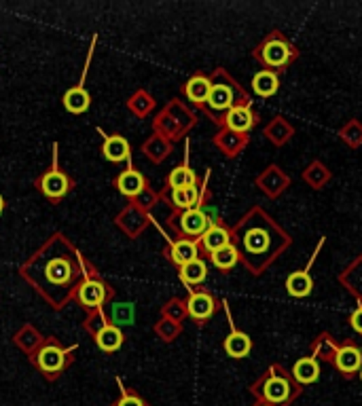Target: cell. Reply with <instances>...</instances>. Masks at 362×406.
<instances>
[{
    "mask_svg": "<svg viewBox=\"0 0 362 406\" xmlns=\"http://www.w3.org/2000/svg\"><path fill=\"white\" fill-rule=\"evenodd\" d=\"M64 360H66V351L60 349L58 345H45L39 356H36V362L41 366L43 372H58L64 368Z\"/></svg>",
    "mask_w": 362,
    "mask_h": 406,
    "instance_id": "9a60e30c",
    "label": "cell"
},
{
    "mask_svg": "<svg viewBox=\"0 0 362 406\" xmlns=\"http://www.w3.org/2000/svg\"><path fill=\"white\" fill-rule=\"evenodd\" d=\"M210 91H212V83H210V79L203 76V74H195V76L189 79V83L185 85L187 97H189L191 102H195V104H206Z\"/></svg>",
    "mask_w": 362,
    "mask_h": 406,
    "instance_id": "44dd1931",
    "label": "cell"
},
{
    "mask_svg": "<svg viewBox=\"0 0 362 406\" xmlns=\"http://www.w3.org/2000/svg\"><path fill=\"white\" fill-rule=\"evenodd\" d=\"M180 280L187 286H199L208 280V262L203 258H197L185 266H180Z\"/></svg>",
    "mask_w": 362,
    "mask_h": 406,
    "instance_id": "e0dca14e",
    "label": "cell"
},
{
    "mask_svg": "<svg viewBox=\"0 0 362 406\" xmlns=\"http://www.w3.org/2000/svg\"><path fill=\"white\" fill-rule=\"evenodd\" d=\"M216 309H218V303H216V299L210 295V292H206V290H197V292H191V297H189V301H187V311H189V316L195 320V322H206V320H210L214 313H216Z\"/></svg>",
    "mask_w": 362,
    "mask_h": 406,
    "instance_id": "8992f818",
    "label": "cell"
},
{
    "mask_svg": "<svg viewBox=\"0 0 362 406\" xmlns=\"http://www.w3.org/2000/svg\"><path fill=\"white\" fill-rule=\"evenodd\" d=\"M168 184H170L172 191L187 189V187H197V174L189 168V157H185L182 165L172 170V174L168 176Z\"/></svg>",
    "mask_w": 362,
    "mask_h": 406,
    "instance_id": "7402d4cb",
    "label": "cell"
},
{
    "mask_svg": "<svg viewBox=\"0 0 362 406\" xmlns=\"http://www.w3.org/2000/svg\"><path fill=\"white\" fill-rule=\"evenodd\" d=\"M89 104H91V97H89V93H87V89H85L83 85L66 91V95H64V106H66V110L72 112V114L85 112V110L89 108Z\"/></svg>",
    "mask_w": 362,
    "mask_h": 406,
    "instance_id": "cb8c5ba5",
    "label": "cell"
},
{
    "mask_svg": "<svg viewBox=\"0 0 362 406\" xmlns=\"http://www.w3.org/2000/svg\"><path fill=\"white\" fill-rule=\"evenodd\" d=\"M261 389H255L267 404H272V406H282V404H286V402H290L293 400V395L297 393V387L293 385V381L282 372V368L278 366H274L272 368V372L261 381V385H259Z\"/></svg>",
    "mask_w": 362,
    "mask_h": 406,
    "instance_id": "3957f363",
    "label": "cell"
},
{
    "mask_svg": "<svg viewBox=\"0 0 362 406\" xmlns=\"http://www.w3.org/2000/svg\"><path fill=\"white\" fill-rule=\"evenodd\" d=\"M199 199H201V191L199 184L197 187H187V189H176L172 191V203L176 208H180L182 212L199 208Z\"/></svg>",
    "mask_w": 362,
    "mask_h": 406,
    "instance_id": "d4e9b609",
    "label": "cell"
},
{
    "mask_svg": "<svg viewBox=\"0 0 362 406\" xmlns=\"http://www.w3.org/2000/svg\"><path fill=\"white\" fill-rule=\"evenodd\" d=\"M239 241L244 243V248H246V252H250V254H261V252H265L267 248H269V235L263 231V229H250L248 233H244L239 237Z\"/></svg>",
    "mask_w": 362,
    "mask_h": 406,
    "instance_id": "484cf974",
    "label": "cell"
},
{
    "mask_svg": "<svg viewBox=\"0 0 362 406\" xmlns=\"http://www.w3.org/2000/svg\"><path fill=\"white\" fill-rule=\"evenodd\" d=\"M102 151H104V157L112 163L130 161V155H132L130 142L123 138V135H106Z\"/></svg>",
    "mask_w": 362,
    "mask_h": 406,
    "instance_id": "4fadbf2b",
    "label": "cell"
},
{
    "mask_svg": "<svg viewBox=\"0 0 362 406\" xmlns=\"http://www.w3.org/2000/svg\"><path fill=\"white\" fill-rule=\"evenodd\" d=\"M210 262H212L218 271H224V273H227V271H231V269L239 262V250H237V245H235V243H229V245L212 252V254H210Z\"/></svg>",
    "mask_w": 362,
    "mask_h": 406,
    "instance_id": "603a6c76",
    "label": "cell"
},
{
    "mask_svg": "<svg viewBox=\"0 0 362 406\" xmlns=\"http://www.w3.org/2000/svg\"><path fill=\"white\" fill-rule=\"evenodd\" d=\"M248 102L250 97L246 95V91H241L235 83L229 81V83H214L203 106L214 116V121H222L231 108L239 104H248Z\"/></svg>",
    "mask_w": 362,
    "mask_h": 406,
    "instance_id": "7a4b0ae2",
    "label": "cell"
},
{
    "mask_svg": "<svg viewBox=\"0 0 362 406\" xmlns=\"http://www.w3.org/2000/svg\"><path fill=\"white\" fill-rule=\"evenodd\" d=\"M68 189H70V180L58 170L55 159H53V170L47 172V174L41 178V191H43V195L49 197V199H60V197H64V195L68 193Z\"/></svg>",
    "mask_w": 362,
    "mask_h": 406,
    "instance_id": "ba28073f",
    "label": "cell"
},
{
    "mask_svg": "<svg viewBox=\"0 0 362 406\" xmlns=\"http://www.w3.org/2000/svg\"><path fill=\"white\" fill-rule=\"evenodd\" d=\"M293 377L301 383V385H309L316 383L320 379V364L316 358H301L295 366H293Z\"/></svg>",
    "mask_w": 362,
    "mask_h": 406,
    "instance_id": "d6986e66",
    "label": "cell"
},
{
    "mask_svg": "<svg viewBox=\"0 0 362 406\" xmlns=\"http://www.w3.org/2000/svg\"><path fill=\"white\" fill-rule=\"evenodd\" d=\"M199 250H201L199 241L182 237V239H176V241L170 243V258H172L174 264L185 266V264H189V262L199 258Z\"/></svg>",
    "mask_w": 362,
    "mask_h": 406,
    "instance_id": "30bf717a",
    "label": "cell"
},
{
    "mask_svg": "<svg viewBox=\"0 0 362 406\" xmlns=\"http://www.w3.org/2000/svg\"><path fill=\"white\" fill-rule=\"evenodd\" d=\"M360 381H362V368H360Z\"/></svg>",
    "mask_w": 362,
    "mask_h": 406,
    "instance_id": "1f68e13d",
    "label": "cell"
},
{
    "mask_svg": "<svg viewBox=\"0 0 362 406\" xmlns=\"http://www.w3.org/2000/svg\"><path fill=\"white\" fill-rule=\"evenodd\" d=\"M47 276H49V280H51V282H55V284H64V282H68V280H70V276H72V266H70V262H68V260L58 258V260H53V262L49 264Z\"/></svg>",
    "mask_w": 362,
    "mask_h": 406,
    "instance_id": "4316f807",
    "label": "cell"
},
{
    "mask_svg": "<svg viewBox=\"0 0 362 406\" xmlns=\"http://www.w3.org/2000/svg\"><path fill=\"white\" fill-rule=\"evenodd\" d=\"M229 243H231V231L224 224H218V222L212 224L199 239V248L206 250L208 254H212V252H216V250H220Z\"/></svg>",
    "mask_w": 362,
    "mask_h": 406,
    "instance_id": "7c38bea8",
    "label": "cell"
},
{
    "mask_svg": "<svg viewBox=\"0 0 362 406\" xmlns=\"http://www.w3.org/2000/svg\"><path fill=\"white\" fill-rule=\"evenodd\" d=\"M110 318L114 322V326H126V324H134V305L130 303H114Z\"/></svg>",
    "mask_w": 362,
    "mask_h": 406,
    "instance_id": "83f0119b",
    "label": "cell"
},
{
    "mask_svg": "<svg viewBox=\"0 0 362 406\" xmlns=\"http://www.w3.org/2000/svg\"><path fill=\"white\" fill-rule=\"evenodd\" d=\"M216 224L214 220H210L208 212L203 208H193V210H187L178 216V231L185 235V239H195L199 241L201 235L212 226Z\"/></svg>",
    "mask_w": 362,
    "mask_h": 406,
    "instance_id": "277c9868",
    "label": "cell"
},
{
    "mask_svg": "<svg viewBox=\"0 0 362 406\" xmlns=\"http://www.w3.org/2000/svg\"><path fill=\"white\" fill-rule=\"evenodd\" d=\"M311 264H314V258L307 262V266H305L303 271H295V273L288 276V280H286V290H288L290 297H295V299H305V297L311 295V290H314V280H311V276H309Z\"/></svg>",
    "mask_w": 362,
    "mask_h": 406,
    "instance_id": "9c48e42d",
    "label": "cell"
},
{
    "mask_svg": "<svg viewBox=\"0 0 362 406\" xmlns=\"http://www.w3.org/2000/svg\"><path fill=\"white\" fill-rule=\"evenodd\" d=\"M147 187V180L140 172H136L132 165L116 178V189L123 193L126 197H138Z\"/></svg>",
    "mask_w": 362,
    "mask_h": 406,
    "instance_id": "5bb4252c",
    "label": "cell"
},
{
    "mask_svg": "<svg viewBox=\"0 0 362 406\" xmlns=\"http://www.w3.org/2000/svg\"><path fill=\"white\" fill-rule=\"evenodd\" d=\"M259 406H272V404H259Z\"/></svg>",
    "mask_w": 362,
    "mask_h": 406,
    "instance_id": "d6a6232c",
    "label": "cell"
},
{
    "mask_svg": "<svg viewBox=\"0 0 362 406\" xmlns=\"http://www.w3.org/2000/svg\"><path fill=\"white\" fill-rule=\"evenodd\" d=\"M95 343L102 351H116L121 345H123V332H121L119 326L114 324H106L104 328H100V332L95 334Z\"/></svg>",
    "mask_w": 362,
    "mask_h": 406,
    "instance_id": "ac0fdd59",
    "label": "cell"
},
{
    "mask_svg": "<svg viewBox=\"0 0 362 406\" xmlns=\"http://www.w3.org/2000/svg\"><path fill=\"white\" fill-rule=\"evenodd\" d=\"M255 57L261 62V66H265V70L278 72L284 70L286 66H290L297 57L299 51L297 47H293L282 32H272L255 51Z\"/></svg>",
    "mask_w": 362,
    "mask_h": 406,
    "instance_id": "6da1fadb",
    "label": "cell"
},
{
    "mask_svg": "<svg viewBox=\"0 0 362 406\" xmlns=\"http://www.w3.org/2000/svg\"><path fill=\"white\" fill-rule=\"evenodd\" d=\"M328 358L333 360V364L337 366V370L343 377H351V374L360 372V368H362V349H358L354 343L337 345Z\"/></svg>",
    "mask_w": 362,
    "mask_h": 406,
    "instance_id": "5b68a950",
    "label": "cell"
},
{
    "mask_svg": "<svg viewBox=\"0 0 362 406\" xmlns=\"http://www.w3.org/2000/svg\"><path fill=\"white\" fill-rule=\"evenodd\" d=\"M222 121H224L227 127H229L231 131H235V133H248V131L257 125L259 116L253 112L250 102H248V104H239V106L231 108Z\"/></svg>",
    "mask_w": 362,
    "mask_h": 406,
    "instance_id": "52a82bcc",
    "label": "cell"
},
{
    "mask_svg": "<svg viewBox=\"0 0 362 406\" xmlns=\"http://www.w3.org/2000/svg\"><path fill=\"white\" fill-rule=\"evenodd\" d=\"M106 299V286L102 282L95 280H87L81 288H79V301L85 307H100Z\"/></svg>",
    "mask_w": 362,
    "mask_h": 406,
    "instance_id": "2e32d148",
    "label": "cell"
},
{
    "mask_svg": "<svg viewBox=\"0 0 362 406\" xmlns=\"http://www.w3.org/2000/svg\"><path fill=\"white\" fill-rule=\"evenodd\" d=\"M116 406H145V402L136 395H130L128 391H123V395H121L119 404Z\"/></svg>",
    "mask_w": 362,
    "mask_h": 406,
    "instance_id": "f1b7e54d",
    "label": "cell"
},
{
    "mask_svg": "<svg viewBox=\"0 0 362 406\" xmlns=\"http://www.w3.org/2000/svg\"><path fill=\"white\" fill-rule=\"evenodd\" d=\"M229 322H231V320H229ZM224 351H227V356H231V358H235V360L246 358V356L253 351V339H250L246 332L237 330V328L233 326V322H231V332H229V337L224 339Z\"/></svg>",
    "mask_w": 362,
    "mask_h": 406,
    "instance_id": "8fae6325",
    "label": "cell"
},
{
    "mask_svg": "<svg viewBox=\"0 0 362 406\" xmlns=\"http://www.w3.org/2000/svg\"><path fill=\"white\" fill-rule=\"evenodd\" d=\"M3 210H5V201H3V197H0V214H3Z\"/></svg>",
    "mask_w": 362,
    "mask_h": 406,
    "instance_id": "4dcf8cb0",
    "label": "cell"
},
{
    "mask_svg": "<svg viewBox=\"0 0 362 406\" xmlns=\"http://www.w3.org/2000/svg\"><path fill=\"white\" fill-rule=\"evenodd\" d=\"M253 89H255V93L261 95V97H272V95L278 93V89H280V79H278V74L272 72V70H261V72H257L255 79H253Z\"/></svg>",
    "mask_w": 362,
    "mask_h": 406,
    "instance_id": "ffe728a7",
    "label": "cell"
},
{
    "mask_svg": "<svg viewBox=\"0 0 362 406\" xmlns=\"http://www.w3.org/2000/svg\"><path fill=\"white\" fill-rule=\"evenodd\" d=\"M349 324H351V328H354L358 334H362V305L349 316Z\"/></svg>",
    "mask_w": 362,
    "mask_h": 406,
    "instance_id": "f546056e",
    "label": "cell"
}]
</instances>
